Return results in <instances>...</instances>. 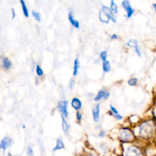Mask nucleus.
I'll use <instances>...</instances> for the list:
<instances>
[{"label": "nucleus", "mask_w": 156, "mask_h": 156, "mask_svg": "<svg viewBox=\"0 0 156 156\" xmlns=\"http://www.w3.org/2000/svg\"><path fill=\"white\" fill-rule=\"evenodd\" d=\"M99 17H100V20L101 21L106 23H108L110 19L113 22L116 21L115 17L113 15L111 9L105 6H102V9L100 12Z\"/></svg>", "instance_id": "obj_1"}, {"label": "nucleus", "mask_w": 156, "mask_h": 156, "mask_svg": "<svg viewBox=\"0 0 156 156\" xmlns=\"http://www.w3.org/2000/svg\"><path fill=\"white\" fill-rule=\"evenodd\" d=\"M79 67V62L78 59H75L74 62V67H73V74L76 76L78 73V69Z\"/></svg>", "instance_id": "obj_14"}, {"label": "nucleus", "mask_w": 156, "mask_h": 156, "mask_svg": "<svg viewBox=\"0 0 156 156\" xmlns=\"http://www.w3.org/2000/svg\"><path fill=\"white\" fill-rule=\"evenodd\" d=\"M102 68L104 72H108L110 70V65L108 61L106 60L103 62L102 64Z\"/></svg>", "instance_id": "obj_15"}, {"label": "nucleus", "mask_w": 156, "mask_h": 156, "mask_svg": "<svg viewBox=\"0 0 156 156\" xmlns=\"http://www.w3.org/2000/svg\"><path fill=\"white\" fill-rule=\"evenodd\" d=\"M68 101H59L58 105V110L62 113V115L64 117L68 116Z\"/></svg>", "instance_id": "obj_3"}, {"label": "nucleus", "mask_w": 156, "mask_h": 156, "mask_svg": "<svg viewBox=\"0 0 156 156\" xmlns=\"http://www.w3.org/2000/svg\"><path fill=\"white\" fill-rule=\"evenodd\" d=\"M100 57L101 59H102V60L103 62H104V61H106V58H107V52L106 51H102L100 54Z\"/></svg>", "instance_id": "obj_24"}, {"label": "nucleus", "mask_w": 156, "mask_h": 156, "mask_svg": "<svg viewBox=\"0 0 156 156\" xmlns=\"http://www.w3.org/2000/svg\"><path fill=\"white\" fill-rule=\"evenodd\" d=\"M64 148V144L63 143V141L61 140L60 139H59L57 140V143H56V146L54 148H53V151H58L61 149Z\"/></svg>", "instance_id": "obj_13"}, {"label": "nucleus", "mask_w": 156, "mask_h": 156, "mask_svg": "<svg viewBox=\"0 0 156 156\" xmlns=\"http://www.w3.org/2000/svg\"><path fill=\"white\" fill-rule=\"evenodd\" d=\"M153 7L155 8V11H156V4H153Z\"/></svg>", "instance_id": "obj_33"}, {"label": "nucleus", "mask_w": 156, "mask_h": 156, "mask_svg": "<svg viewBox=\"0 0 156 156\" xmlns=\"http://www.w3.org/2000/svg\"><path fill=\"white\" fill-rule=\"evenodd\" d=\"M36 73H37V74L38 76H41L44 74L43 70H42V69L40 67V66L39 65H37V67H36Z\"/></svg>", "instance_id": "obj_23"}, {"label": "nucleus", "mask_w": 156, "mask_h": 156, "mask_svg": "<svg viewBox=\"0 0 156 156\" xmlns=\"http://www.w3.org/2000/svg\"><path fill=\"white\" fill-rule=\"evenodd\" d=\"M12 18L13 19L15 17V10L13 9H12Z\"/></svg>", "instance_id": "obj_30"}, {"label": "nucleus", "mask_w": 156, "mask_h": 156, "mask_svg": "<svg viewBox=\"0 0 156 156\" xmlns=\"http://www.w3.org/2000/svg\"><path fill=\"white\" fill-rule=\"evenodd\" d=\"M132 137V134L130 131L129 130H124L120 134V138L123 141H128Z\"/></svg>", "instance_id": "obj_8"}, {"label": "nucleus", "mask_w": 156, "mask_h": 156, "mask_svg": "<svg viewBox=\"0 0 156 156\" xmlns=\"http://www.w3.org/2000/svg\"><path fill=\"white\" fill-rule=\"evenodd\" d=\"M99 136L101 137H104L105 136V132L101 131V132H100V134H99Z\"/></svg>", "instance_id": "obj_31"}, {"label": "nucleus", "mask_w": 156, "mask_h": 156, "mask_svg": "<svg viewBox=\"0 0 156 156\" xmlns=\"http://www.w3.org/2000/svg\"><path fill=\"white\" fill-rule=\"evenodd\" d=\"M76 117H77V120L78 121H80L82 119V115H81V113H80L79 112H78L77 113H76Z\"/></svg>", "instance_id": "obj_26"}, {"label": "nucleus", "mask_w": 156, "mask_h": 156, "mask_svg": "<svg viewBox=\"0 0 156 156\" xmlns=\"http://www.w3.org/2000/svg\"><path fill=\"white\" fill-rule=\"evenodd\" d=\"M27 154L28 155L32 156L33 155V149L31 147H28L27 149Z\"/></svg>", "instance_id": "obj_25"}, {"label": "nucleus", "mask_w": 156, "mask_h": 156, "mask_svg": "<svg viewBox=\"0 0 156 156\" xmlns=\"http://www.w3.org/2000/svg\"><path fill=\"white\" fill-rule=\"evenodd\" d=\"M105 93L106 92L104 91V90H100L99 91V92L98 93L97 95L96 96V97L94 98V100L95 101H98L99 100H100L103 97H104V95H105Z\"/></svg>", "instance_id": "obj_17"}, {"label": "nucleus", "mask_w": 156, "mask_h": 156, "mask_svg": "<svg viewBox=\"0 0 156 156\" xmlns=\"http://www.w3.org/2000/svg\"><path fill=\"white\" fill-rule=\"evenodd\" d=\"M127 45L130 47H133V48H136L137 46H138V42L135 39H132L128 42V43L127 44Z\"/></svg>", "instance_id": "obj_19"}, {"label": "nucleus", "mask_w": 156, "mask_h": 156, "mask_svg": "<svg viewBox=\"0 0 156 156\" xmlns=\"http://www.w3.org/2000/svg\"><path fill=\"white\" fill-rule=\"evenodd\" d=\"M74 79H72L70 81V87L71 88H73L74 87Z\"/></svg>", "instance_id": "obj_27"}, {"label": "nucleus", "mask_w": 156, "mask_h": 156, "mask_svg": "<svg viewBox=\"0 0 156 156\" xmlns=\"http://www.w3.org/2000/svg\"><path fill=\"white\" fill-rule=\"evenodd\" d=\"M72 107L76 110H79L81 108L82 106V104L81 101H80L79 99L77 98H74L72 100Z\"/></svg>", "instance_id": "obj_10"}, {"label": "nucleus", "mask_w": 156, "mask_h": 156, "mask_svg": "<svg viewBox=\"0 0 156 156\" xmlns=\"http://www.w3.org/2000/svg\"><path fill=\"white\" fill-rule=\"evenodd\" d=\"M135 51H136L137 54H138V56H141V53H140V49H139V46H137L136 48H135Z\"/></svg>", "instance_id": "obj_28"}, {"label": "nucleus", "mask_w": 156, "mask_h": 156, "mask_svg": "<svg viewBox=\"0 0 156 156\" xmlns=\"http://www.w3.org/2000/svg\"><path fill=\"white\" fill-rule=\"evenodd\" d=\"M62 129L65 132H67L68 130V125L67 124V121L65 120V118L64 117L63 115H62Z\"/></svg>", "instance_id": "obj_18"}, {"label": "nucleus", "mask_w": 156, "mask_h": 156, "mask_svg": "<svg viewBox=\"0 0 156 156\" xmlns=\"http://www.w3.org/2000/svg\"><path fill=\"white\" fill-rule=\"evenodd\" d=\"M93 120L95 122H98L100 118V104H96L92 110Z\"/></svg>", "instance_id": "obj_6"}, {"label": "nucleus", "mask_w": 156, "mask_h": 156, "mask_svg": "<svg viewBox=\"0 0 156 156\" xmlns=\"http://www.w3.org/2000/svg\"><path fill=\"white\" fill-rule=\"evenodd\" d=\"M68 20L72 23V25L74 26L76 28H79V22L77 20H76L73 17V12H70L68 14Z\"/></svg>", "instance_id": "obj_9"}, {"label": "nucleus", "mask_w": 156, "mask_h": 156, "mask_svg": "<svg viewBox=\"0 0 156 156\" xmlns=\"http://www.w3.org/2000/svg\"><path fill=\"white\" fill-rule=\"evenodd\" d=\"M137 83V78H131L128 81V84L131 86H134Z\"/></svg>", "instance_id": "obj_22"}, {"label": "nucleus", "mask_w": 156, "mask_h": 156, "mask_svg": "<svg viewBox=\"0 0 156 156\" xmlns=\"http://www.w3.org/2000/svg\"><path fill=\"white\" fill-rule=\"evenodd\" d=\"M90 156H95V155H94L93 154H90Z\"/></svg>", "instance_id": "obj_34"}, {"label": "nucleus", "mask_w": 156, "mask_h": 156, "mask_svg": "<svg viewBox=\"0 0 156 156\" xmlns=\"http://www.w3.org/2000/svg\"><path fill=\"white\" fill-rule=\"evenodd\" d=\"M153 127L148 123L143 124L140 127V134L143 137H149L153 133Z\"/></svg>", "instance_id": "obj_2"}, {"label": "nucleus", "mask_w": 156, "mask_h": 156, "mask_svg": "<svg viewBox=\"0 0 156 156\" xmlns=\"http://www.w3.org/2000/svg\"><path fill=\"white\" fill-rule=\"evenodd\" d=\"M126 156H141V154L138 148L130 146L127 150Z\"/></svg>", "instance_id": "obj_5"}, {"label": "nucleus", "mask_w": 156, "mask_h": 156, "mask_svg": "<svg viewBox=\"0 0 156 156\" xmlns=\"http://www.w3.org/2000/svg\"><path fill=\"white\" fill-rule=\"evenodd\" d=\"M110 107L112 112H113L112 115L114 116V117L115 118V119H117V120H121L123 119V116L119 114V112H118V110L116 109V108L113 106H112V105H110Z\"/></svg>", "instance_id": "obj_12"}, {"label": "nucleus", "mask_w": 156, "mask_h": 156, "mask_svg": "<svg viewBox=\"0 0 156 156\" xmlns=\"http://www.w3.org/2000/svg\"><path fill=\"white\" fill-rule=\"evenodd\" d=\"M20 3L21 4V6H22V9H23V13H24V15H25V17H28V16H29V13H28L27 8L26 7V4H25V1H23V0H21Z\"/></svg>", "instance_id": "obj_16"}, {"label": "nucleus", "mask_w": 156, "mask_h": 156, "mask_svg": "<svg viewBox=\"0 0 156 156\" xmlns=\"http://www.w3.org/2000/svg\"><path fill=\"white\" fill-rule=\"evenodd\" d=\"M111 38H112V39H113V40L117 39L118 36H117L116 34H113V35L111 36Z\"/></svg>", "instance_id": "obj_32"}, {"label": "nucleus", "mask_w": 156, "mask_h": 156, "mask_svg": "<svg viewBox=\"0 0 156 156\" xmlns=\"http://www.w3.org/2000/svg\"><path fill=\"white\" fill-rule=\"evenodd\" d=\"M11 143L12 140L9 137H4L1 140V144H0V148L3 149V150H6V148L11 145Z\"/></svg>", "instance_id": "obj_7"}, {"label": "nucleus", "mask_w": 156, "mask_h": 156, "mask_svg": "<svg viewBox=\"0 0 156 156\" xmlns=\"http://www.w3.org/2000/svg\"><path fill=\"white\" fill-rule=\"evenodd\" d=\"M121 5L125 9V10L126 11L127 17L128 18L131 17V16L133 15V13H134L135 11L134 10V9L131 7L129 1H127V0H124V1H122Z\"/></svg>", "instance_id": "obj_4"}, {"label": "nucleus", "mask_w": 156, "mask_h": 156, "mask_svg": "<svg viewBox=\"0 0 156 156\" xmlns=\"http://www.w3.org/2000/svg\"><path fill=\"white\" fill-rule=\"evenodd\" d=\"M2 64H3V67L5 69H7V70L11 68V67H12V62H11L10 60H9V59L7 58H4V59L3 60Z\"/></svg>", "instance_id": "obj_11"}, {"label": "nucleus", "mask_w": 156, "mask_h": 156, "mask_svg": "<svg viewBox=\"0 0 156 156\" xmlns=\"http://www.w3.org/2000/svg\"><path fill=\"white\" fill-rule=\"evenodd\" d=\"M32 15L33 17H34L35 18V20L37 21H40V20H41V18H40V13L39 12H35V11H32Z\"/></svg>", "instance_id": "obj_21"}, {"label": "nucleus", "mask_w": 156, "mask_h": 156, "mask_svg": "<svg viewBox=\"0 0 156 156\" xmlns=\"http://www.w3.org/2000/svg\"><path fill=\"white\" fill-rule=\"evenodd\" d=\"M110 9H111V11L115 13H118V12H119L118 11V6H117V5H116V4L115 3L114 1H113V0L110 3Z\"/></svg>", "instance_id": "obj_20"}, {"label": "nucleus", "mask_w": 156, "mask_h": 156, "mask_svg": "<svg viewBox=\"0 0 156 156\" xmlns=\"http://www.w3.org/2000/svg\"><path fill=\"white\" fill-rule=\"evenodd\" d=\"M109 96H110V93H109V92H106V93H105V95H104V98L106 99V100H107V99H108V97H109Z\"/></svg>", "instance_id": "obj_29"}]
</instances>
